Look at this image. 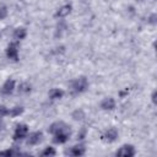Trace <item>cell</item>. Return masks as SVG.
<instances>
[{"mask_svg":"<svg viewBox=\"0 0 157 157\" xmlns=\"http://www.w3.org/2000/svg\"><path fill=\"white\" fill-rule=\"evenodd\" d=\"M87 86H88L87 78L81 76V77H78V78H76L71 82V91L74 93H81L87 88Z\"/></svg>","mask_w":157,"mask_h":157,"instance_id":"obj_1","label":"cell"},{"mask_svg":"<svg viewBox=\"0 0 157 157\" xmlns=\"http://www.w3.org/2000/svg\"><path fill=\"white\" fill-rule=\"evenodd\" d=\"M28 134V126L26 124H18L13 132V140H22Z\"/></svg>","mask_w":157,"mask_h":157,"instance_id":"obj_2","label":"cell"},{"mask_svg":"<svg viewBox=\"0 0 157 157\" xmlns=\"http://www.w3.org/2000/svg\"><path fill=\"white\" fill-rule=\"evenodd\" d=\"M67 130H70L69 129V126L65 124V123H63V121H55V123H53L50 126H49V129H48V131L50 132V134H58V132H60V131H67Z\"/></svg>","mask_w":157,"mask_h":157,"instance_id":"obj_3","label":"cell"},{"mask_svg":"<svg viewBox=\"0 0 157 157\" xmlns=\"http://www.w3.org/2000/svg\"><path fill=\"white\" fill-rule=\"evenodd\" d=\"M6 55H7L9 59H11L13 61L18 60V48H17V44L11 43L7 47V49H6Z\"/></svg>","mask_w":157,"mask_h":157,"instance_id":"obj_4","label":"cell"},{"mask_svg":"<svg viewBox=\"0 0 157 157\" xmlns=\"http://www.w3.org/2000/svg\"><path fill=\"white\" fill-rule=\"evenodd\" d=\"M118 156H125V157H131L135 155V148L131 145H124L117 151Z\"/></svg>","mask_w":157,"mask_h":157,"instance_id":"obj_5","label":"cell"},{"mask_svg":"<svg viewBox=\"0 0 157 157\" xmlns=\"http://www.w3.org/2000/svg\"><path fill=\"white\" fill-rule=\"evenodd\" d=\"M42 140H43V134L40 131H36V132L29 134V136L27 137V144L33 146V145H38Z\"/></svg>","mask_w":157,"mask_h":157,"instance_id":"obj_6","label":"cell"},{"mask_svg":"<svg viewBox=\"0 0 157 157\" xmlns=\"http://www.w3.org/2000/svg\"><path fill=\"white\" fill-rule=\"evenodd\" d=\"M69 137H70V130H67V131H60L58 134H54L53 141L55 144H64V142H66L69 140Z\"/></svg>","mask_w":157,"mask_h":157,"instance_id":"obj_7","label":"cell"},{"mask_svg":"<svg viewBox=\"0 0 157 157\" xmlns=\"http://www.w3.org/2000/svg\"><path fill=\"white\" fill-rule=\"evenodd\" d=\"M103 137H104V140H107L108 142H113V141H115L117 137H118V131H117V129H115V128H110V129H108V130L104 132Z\"/></svg>","mask_w":157,"mask_h":157,"instance_id":"obj_8","label":"cell"},{"mask_svg":"<svg viewBox=\"0 0 157 157\" xmlns=\"http://www.w3.org/2000/svg\"><path fill=\"white\" fill-rule=\"evenodd\" d=\"M15 90V81L13 80H7L5 81V83L2 85V88H1V92L4 94H11Z\"/></svg>","mask_w":157,"mask_h":157,"instance_id":"obj_9","label":"cell"},{"mask_svg":"<svg viewBox=\"0 0 157 157\" xmlns=\"http://www.w3.org/2000/svg\"><path fill=\"white\" fill-rule=\"evenodd\" d=\"M66 153L71 156H82L85 153V147L82 145H76V146H72L69 151H66Z\"/></svg>","mask_w":157,"mask_h":157,"instance_id":"obj_10","label":"cell"},{"mask_svg":"<svg viewBox=\"0 0 157 157\" xmlns=\"http://www.w3.org/2000/svg\"><path fill=\"white\" fill-rule=\"evenodd\" d=\"M101 107H102L104 110H112V109H114V107H115V102H114L113 98L108 97V98H104V99L102 101Z\"/></svg>","mask_w":157,"mask_h":157,"instance_id":"obj_11","label":"cell"},{"mask_svg":"<svg viewBox=\"0 0 157 157\" xmlns=\"http://www.w3.org/2000/svg\"><path fill=\"white\" fill-rule=\"evenodd\" d=\"M63 96H64V92H63L61 90H59V88H53V90H50V92H49L50 99H60Z\"/></svg>","mask_w":157,"mask_h":157,"instance_id":"obj_12","label":"cell"},{"mask_svg":"<svg viewBox=\"0 0 157 157\" xmlns=\"http://www.w3.org/2000/svg\"><path fill=\"white\" fill-rule=\"evenodd\" d=\"M71 11V5H64L58 12H56V17H65L70 13Z\"/></svg>","mask_w":157,"mask_h":157,"instance_id":"obj_13","label":"cell"},{"mask_svg":"<svg viewBox=\"0 0 157 157\" xmlns=\"http://www.w3.org/2000/svg\"><path fill=\"white\" fill-rule=\"evenodd\" d=\"M26 34H27V32H26L25 28H17V29H15V32H13L15 39H23V38L26 37Z\"/></svg>","mask_w":157,"mask_h":157,"instance_id":"obj_14","label":"cell"},{"mask_svg":"<svg viewBox=\"0 0 157 157\" xmlns=\"http://www.w3.org/2000/svg\"><path fill=\"white\" fill-rule=\"evenodd\" d=\"M31 91V85L28 82H22L20 86H18V92L20 93H27Z\"/></svg>","mask_w":157,"mask_h":157,"instance_id":"obj_15","label":"cell"},{"mask_svg":"<svg viewBox=\"0 0 157 157\" xmlns=\"http://www.w3.org/2000/svg\"><path fill=\"white\" fill-rule=\"evenodd\" d=\"M22 112H23V108H22V107H15V108H12V109L9 112V114H10L11 117H17V115H20Z\"/></svg>","mask_w":157,"mask_h":157,"instance_id":"obj_16","label":"cell"},{"mask_svg":"<svg viewBox=\"0 0 157 157\" xmlns=\"http://www.w3.org/2000/svg\"><path fill=\"white\" fill-rule=\"evenodd\" d=\"M83 117H85V114H83V112L81 109H77V110H75L72 113V118L75 120H81V119H83Z\"/></svg>","mask_w":157,"mask_h":157,"instance_id":"obj_17","label":"cell"},{"mask_svg":"<svg viewBox=\"0 0 157 157\" xmlns=\"http://www.w3.org/2000/svg\"><path fill=\"white\" fill-rule=\"evenodd\" d=\"M42 156H55V150L53 147H47L45 150H43Z\"/></svg>","mask_w":157,"mask_h":157,"instance_id":"obj_18","label":"cell"},{"mask_svg":"<svg viewBox=\"0 0 157 157\" xmlns=\"http://www.w3.org/2000/svg\"><path fill=\"white\" fill-rule=\"evenodd\" d=\"M6 16H7V9L5 6H1L0 7V20H4Z\"/></svg>","mask_w":157,"mask_h":157,"instance_id":"obj_19","label":"cell"},{"mask_svg":"<svg viewBox=\"0 0 157 157\" xmlns=\"http://www.w3.org/2000/svg\"><path fill=\"white\" fill-rule=\"evenodd\" d=\"M6 114H9V110L6 109V107L0 105V118H4Z\"/></svg>","mask_w":157,"mask_h":157,"instance_id":"obj_20","label":"cell"},{"mask_svg":"<svg viewBox=\"0 0 157 157\" xmlns=\"http://www.w3.org/2000/svg\"><path fill=\"white\" fill-rule=\"evenodd\" d=\"M12 155H16V152L12 150H6V151L0 152V156H12Z\"/></svg>","mask_w":157,"mask_h":157,"instance_id":"obj_21","label":"cell"},{"mask_svg":"<svg viewBox=\"0 0 157 157\" xmlns=\"http://www.w3.org/2000/svg\"><path fill=\"white\" fill-rule=\"evenodd\" d=\"M85 135H86V129L83 128V129H81V131L77 134V139H80V140H82L83 137H85Z\"/></svg>","mask_w":157,"mask_h":157,"instance_id":"obj_22","label":"cell"},{"mask_svg":"<svg viewBox=\"0 0 157 157\" xmlns=\"http://www.w3.org/2000/svg\"><path fill=\"white\" fill-rule=\"evenodd\" d=\"M155 18H156V15H152V16L150 17V22H151V23H155Z\"/></svg>","mask_w":157,"mask_h":157,"instance_id":"obj_23","label":"cell"},{"mask_svg":"<svg viewBox=\"0 0 157 157\" xmlns=\"http://www.w3.org/2000/svg\"><path fill=\"white\" fill-rule=\"evenodd\" d=\"M152 101H153V102H156V92H153V93H152Z\"/></svg>","mask_w":157,"mask_h":157,"instance_id":"obj_24","label":"cell"},{"mask_svg":"<svg viewBox=\"0 0 157 157\" xmlns=\"http://www.w3.org/2000/svg\"><path fill=\"white\" fill-rule=\"evenodd\" d=\"M2 129H4V123L0 120V130H2Z\"/></svg>","mask_w":157,"mask_h":157,"instance_id":"obj_25","label":"cell"}]
</instances>
